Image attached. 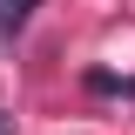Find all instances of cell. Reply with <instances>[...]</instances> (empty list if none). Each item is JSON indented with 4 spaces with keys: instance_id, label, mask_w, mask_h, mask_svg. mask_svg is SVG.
Wrapping results in <instances>:
<instances>
[{
    "instance_id": "7a4b0ae2",
    "label": "cell",
    "mask_w": 135,
    "mask_h": 135,
    "mask_svg": "<svg viewBox=\"0 0 135 135\" xmlns=\"http://www.w3.org/2000/svg\"><path fill=\"white\" fill-rule=\"evenodd\" d=\"M0 135H14V115H0Z\"/></svg>"
},
{
    "instance_id": "6da1fadb",
    "label": "cell",
    "mask_w": 135,
    "mask_h": 135,
    "mask_svg": "<svg viewBox=\"0 0 135 135\" xmlns=\"http://www.w3.org/2000/svg\"><path fill=\"white\" fill-rule=\"evenodd\" d=\"M34 7H41V0H0V41H14V34L34 20Z\"/></svg>"
}]
</instances>
